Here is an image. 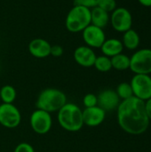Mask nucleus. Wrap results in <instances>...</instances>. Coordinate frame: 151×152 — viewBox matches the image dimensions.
<instances>
[{
    "label": "nucleus",
    "instance_id": "nucleus-14",
    "mask_svg": "<svg viewBox=\"0 0 151 152\" xmlns=\"http://www.w3.org/2000/svg\"><path fill=\"white\" fill-rule=\"evenodd\" d=\"M52 45L44 38L36 37L32 39L28 44L29 53L36 59H44L50 56Z\"/></svg>",
    "mask_w": 151,
    "mask_h": 152
},
{
    "label": "nucleus",
    "instance_id": "nucleus-17",
    "mask_svg": "<svg viewBox=\"0 0 151 152\" xmlns=\"http://www.w3.org/2000/svg\"><path fill=\"white\" fill-rule=\"evenodd\" d=\"M121 41L124 45V48L129 51H136L138 47L140 46L141 37H140L139 33L136 30H134L133 28H131L123 33Z\"/></svg>",
    "mask_w": 151,
    "mask_h": 152
},
{
    "label": "nucleus",
    "instance_id": "nucleus-9",
    "mask_svg": "<svg viewBox=\"0 0 151 152\" xmlns=\"http://www.w3.org/2000/svg\"><path fill=\"white\" fill-rule=\"evenodd\" d=\"M130 85L133 96L146 102L151 98V77L145 74H134Z\"/></svg>",
    "mask_w": 151,
    "mask_h": 152
},
{
    "label": "nucleus",
    "instance_id": "nucleus-25",
    "mask_svg": "<svg viewBox=\"0 0 151 152\" xmlns=\"http://www.w3.org/2000/svg\"><path fill=\"white\" fill-rule=\"evenodd\" d=\"M97 4H98V0H74V4L85 6L90 9L97 6Z\"/></svg>",
    "mask_w": 151,
    "mask_h": 152
},
{
    "label": "nucleus",
    "instance_id": "nucleus-22",
    "mask_svg": "<svg viewBox=\"0 0 151 152\" xmlns=\"http://www.w3.org/2000/svg\"><path fill=\"white\" fill-rule=\"evenodd\" d=\"M97 6L109 13L112 12L117 7L116 0H98Z\"/></svg>",
    "mask_w": 151,
    "mask_h": 152
},
{
    "label": "nucleus",
    "instance_id": "nucleus-1",
    "mask_svg": "<svg viewBox=\"0 0 151 152\" xmlns=\"http://www.w3.org/2000/svg\"><path fill=\"white\" fill-rule=\"evenodd\" d=\"M117 116L119 126L129 134H142L150 126V120L145 110V102L134 96L121 101L117 109Z\"/></svg>",
    "mask_w": 151,
    "mask_h": 152
},
{
    "label": "nucleus",
    "instance_id": "nucleus-4",
    "mask_svg": "<svg viewBox=\"0 0 151 152\" xmlns=\"http://www.w3.org/2000/svg\"><path fill=\"white\" fill-rule=\"evenodd\" d=\"M91 24V9L74 4L67 13L65 27L71 33L82 32Z\"/></svg>",
    "mask_w": 151,
    "mask_h": 152
},
{
    "label": "nucleus",
    "instance_id": "nucleus-8",
    "mask_svg": "<svg viewBox=\"0 0 151 152\" xmlns=\"http://www.w3.org/2000/svg\"><path fill=\"white\" fill-rule=\"evenodd\" d=\"M21 113L13 103L0 104V125L8 129H13L20 126Z\"/></svg>",
    "mask_w": 151,
    "mask_h": 152
},
{
    "label": "nucleus",
    "instance_id": "nucleus-6",
    "mask_svg": "<svg viewBox=\"0 0 151 152\" xmlns=\"http://www.w3.org/2000/svg\"><path fill=\"white\" fill-rule=\"evenodd\" d=\"M109 23L115 31L123 34L133 28V15L125 7L117 6L112 12H110Z\"/></svg>",
    "mask_w": 151,
    "mask_h": 152
},
{
    "label": "nucleus",
    "instance_id": "nucleus-24",
    "mask_svg": "<svg viewBox=\"0 0 151 152\" xmlns=\"http://www.w3.org/2000/svg\"><path fill=\"white\" fill-rule=\"evenodd\" d=\"M13 152H36L35 151V149L34 147L28 143V142H20L19 143L15 149H14V151Z\"/></svg>",
    "mask_w": 151,
    "mask_h": 152
},
{
    "label": "nucleus",
    "instance_id": "nucleus-12",
    "mask_svg": "<svg viewBox=\"0 0 151 152\" xmlns=\"http://www.w3.org/2000/svg\"><path fill=\"white\" fill-rule=\"evenodd\" d=\"M106 118V111L101 107L94 106L91 108H85L83 110L84 125L90 127L99 126L103 123Z\"/></svg>",
    "mask_w": 151,
    "mask_h": 152
},
{
    "label": "nucleus",
    "instance_id": "nucleus-10",
    "mask_svg": "<svg viewBox=\"0 0 151 152\" xmlns=\"http://www.w3.org/2000/svg\"><path fill=\"white\" fill-rule=\"evenodd\" d=\"M106 38L104 29L93 24H90L82 31V39L85 45L93 49L101 48Z\"/></svg>",
    "mask_w": 151,
    "mask_h": 152
},
{
    "label": "nucleus",
    "instance_id": "nucleus-16",
    "mask_svg": "<svg viewBox=\"0 0 151 152\" xmlns=\"http://www.w3.org/2000/svg\"><path fill=\"white\" fill-rule=\"evenodd\" d=\"M110 13L95 6L91 9V24L99 27L101 28H105L109 24Z\"/></svg>",
    "mask_w": 151,
    "mask_h": 152
},
{
    "label": "nucleus",
    "instance_id": "nucleus-2",
    "mask_svg": "<svg viewBox=\"0 0 151 152\" xmlns=\"http://www.w3.org/2000/svg\"><path fill=\"white\" fill-rule=\"evenodd\" d=\"M57 112L59 125L68 132H78L85 126L83 110L76 103L67 102Z\"/></svg>",
    "mask_w": 151,
    "mask_h": 152
},
{
    "label": "nucleus",
    "instance_id": "nucleus-15",
    "mask_svg": "<svg viewBox=\"0 0 151 152\" xmlns=\"http://www.w3.org/2000/svg\"><path fill=\"white\" fill-rule=\"evenodd\" d=\"M100 49L103 55L111 58L115 55L123 53V50L125 48L120 39L112 37V38H106V40L104 41V43L102 44Z\"/></svg>",
    "mask_w": 151,
    "mask_h": 152
},
{
    "label": "nucleus",
    "instance_id": "nucleus-26",
    "mask_svg": "<svg viewBox=\"0 0 151 152\" xmlns=\"http://www.w3.org/2000/svg\"><path fill=\"white\" fill-rule=\"evenodd\" d=\"M63 53H64V49H63V47L61 45H52L50 55H52L53 57L58 58V57L62 56Z\"/></svg>",
    "mask_w": 151,
    "mask_h": 152
},
{
    "label": "nucleus",
    "instance_id": "nucleus-7",
    "mask_svg": "<svg viewBox=\"0 0 151 152\" xmlns=\"http://www.w3.org/2000/svg\"><path fill=\"white\" fill-rule=\"evenodd\" d=\"M31 129L37 134L44 135L48 134L53 126V118L51 113L36 109L29 117Z\"/></svg>",
    "mask_w": 151,
    "mask_h": 152
},
{
    "label": "nucleus",
    "instance_id": "nucleus-13",
    "mask_svg": "<svg viewBox=\"0 0 151 152\" xmlns=\"http://www.w3.org/2000/svg\"><path fill=\"white\" fill-rule=\"evenodd\" d=\"M98 106L107 111H112L117 110L121 102L120 98L117 94L116 91L111 89H105L101 91L98 95Z\"/></svg>",
    "mask_w": 151,
    "mask_h": 152
},
{
    "label": "nucleus",
    "instance_id": "nucleus-23",
    "mask_svg": "<svg viewBox=\"0 0 151 152\" xmlns=\"http://www.w3.org/2000/svg\"><path fill=\"white\" fill-rule=\"evenodd\" d=\"M83 105L85 108H91L98 105V98L97 95L92 93L86 94L83 97Z\"/></svg>",
    "mask_w": 151,
    "mask_h": 152
},
{
    "label": "nucleus",
    "instance_id": "nucleus-5",
    "mask_svg": "<svg viewBox=\"0 0 151 152\" xmlns=\"http://www.w3.org/2000/svg\"><path fill=\"white\" fill-rule=\"evenodd\" d=\"M134 74H151V49L136 50L130 57V69Z\"/></svg>",
    "mask_w": 151,
    "mask_h": 152
},
{
    "label": "nucleus",
    "instance_id": "nucleus-20",
    "mask_svg": "<svg viewBox=\"0 0 151 152\" xmlns=\"http://www.w3.org/2000/svg\"><path fill=\"white\" fill-rule=\"evenodd\" d=\"M93 67L100 72H109L112 69L111 64V59L105 55H100L97 56L93 64Z\"/></svg>",
    "mask_w": 151,
    "mask_h": 152
},
{
    "label": "nucleus",
    "instance_id": "nucleus-28",
    "mask_svg": "<svg viewBox=\"0 0 151 152\" xmlns=\"http://www.w3.org/2000/svg\"><path fill=\"white\" fill-rule=\"evenodd\" d=\"M142 6L151 7V0H137Z\"/></svg>",
    "mask_w": 151,
    "mask_h": 152
},
{
    "label": "nucleus",
    "instance_id": "nucleus-3",
    "mask_svg": "<svg viewBox=\"0 0 151 152\" xmlns=\"http://www.w3.org/2000/svg\"><path fill=\"white\" fill-rule=\"evenodd\" d=\"M67 102V96L61 90L48 87L39 93L36 98V109L53 113L59 111V110Z\"/></svg>",
    "mask_w": 151,
    "mask_h": 152
},
{
    "label": "nucleus",
    "instance_id": "nucleus-27",
    "mask_svg": "<svg viewBox=\"0 0 151 152\" xmlns=\"http://www.w3.org/2000/svg\"><path fill=\"white\" fill-rule=\"evenodd\" d=\"M144 102H145V110H146L147 116H148L149 119L151 121V98Z\"/></svg>",
    "mask_w": 151,
    "mask_h": 152
},
{
    "label": "nucleus",
    "instance_id": "nucleus-19",
    "mask_svg": "<svg viewBox=\"0 0 151 152\" xmlns=\"http://www.w3.org/2000/svg\"><path fill=\"white\" fill-rule=\"evenodd\" d=\"M17 97L16 89L11 85H4L0 88V99L2 103H13Z\"/></svg>",
    "mask_w": 151,
    "mask_h": 152
},
{
    "label": "nucleus",
    "instance_id": "nucleus-18",
    "mask_svg": "<svg viewBox=\"0 0 151 152\" xmlns=\"http://www.w3.org/2000/svg\"><path fill=\"white\" fill-rule=\"evenodd\" d=\"M112 69H115L119 71L126 70L130 69V57L123 53L115 55L110 58Z\"/></svg>",
    "mask_w": 151,
    "mask_h": 152
},
{
    "label": "nucleus",
    "instance_id": "nucleus-11",
    "mask_svg": "<svg viewBox=\"0 0 151 152\" xmlns=\"http://www.w3.org/2000/svg\"><path fill=\"white\" fill-rule=\"evenodd\" d=\"M75 61L81 67L91 68L93 67L95 59L97 57L94 49L84 45L77 46L73 53Z\"/></svg>",
    "mask_w": 151,
    "mask_h": 152
},
{
    "label": "nucleus",
    "instance_id": "nucleus-21",
    "mask_svg": "<svg viewBox=\"0 0 151 152\" xmlns=\"http://www.w3.org/2000/svg\"><path fill=\"white\" fill-rule=\"evenodd\" d=\"M116 93L118 95V97L120 98V100H122V101L129 99L133 96L132 86H131L130 83H126V82L120 83L117 86Z\"/></svg>",
    "mask_w": 151,
    "mask_h": 152
}]
</instances>
